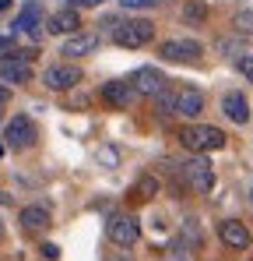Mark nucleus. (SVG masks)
Listing matches in <instances>:
<instances>
[{
	"label": "nucleus",
	"instance_id": "obj_1",
	"mask_svg": "<svg viewBox=\"0 0 253 261\" xmlns=\"http://www.w3.org/2000/svg\"><path fill=\"white\" fill-rule=\"evenodd\" d=\"M179 145L190 152V155H208V152H218V148H225V130L222 127H211V124H186V127H179Z\"/></svg>",
	"mask_w": 253,
	"mask_h": 261
},
{
	"label": "nucleus",
	"instance_id": "obj_2",
	"mask_svg": "<svg viewBox=\"0 0 253 261\" xmlns=\"http://www.w3.org/2000/svg\"><path fill=\"white\" fill-rule=\"evenodd\" d=\"M151 39H155V21H148V18H130V21L113 25V43L123 49H141Z\"/></svg>",
	"mask_w": 253,
	"mask_h": 261
},
{
	"label": "nucleus",
	"instance_id": "obj_3",
	"mask_svg": "<svg viewBox=\"0 0 253 261\" xmlns=\"http://www.w3.org/2000/svg\"><path fill=\"white\" fill-rule=\"evenodd\" d=\"M36 141H39V127H36V120H32V117L18 113V117H11V120H7V127H4V145H7V148L25 152V148H32Z\"/></svg>",
	"mask_w": 253,
	"mask_h": 261
},
{
	"label": "nucleus",
	"instance_id": "obj_4",
	"mask_svg": "<svg viewBox=\"0 0 253 261\" xmlns=\"http://www.w3.org/2000/svg\"><path fill=\"white\" fill-rule=\"evenodd\" d=\"M179 173H183V184L190 191H197V194H208L211 187H214V166H211L208 155H190L179 166Z\"/></svg>",
	"mask_w": 253,
	"mask_h": 261
},
{
	"label": "nucleus",
	"instance_id": "obj_5",
	"mask_svg": "<svg viewBox=\"0 0 253 261\" xmlns=\"http://www.w3.org/2000/svg\"><path fill=\"white\" fill-rule=\"evenodd\" d=\"M106 237L116 247H134L137 237H141V222H137V216H130V212H116V216L106 219Z\"/></svg>",
	"mask_w": 253,
	"mask_h": 261
},
{
	"label": "nucleus",
	"instance_id": "obj_6",
	"mask_svg": "<svg viewBox=\"0 0 253 261\" xmlns=\"http://www.w3.org/2000/svg\"><path fill=\"white\" fill-rule=\"evenodd\" d=\"M159 53L169 64H197L204 57V46L197 43V39H166V43L159 46Z\"/></svg>",
	"mask_w": 253,
	"mask_h": 261
},
{
	"label": "nucleus",
	"instance_id": "obj_7",
	"mask_svg": "<svg viewBox=\"0 0 253 261\" xmlns=\"http://www.w3.org/2000/svg\"><path fill=\"white\" fill-rule=\"evenodd\" d=\"M42 85L49 92H71L74 85H81V71L74 64H49L42 71Z\"/></svg>",
	"mask_w": 253,
	"mask_h": 261
},
{
	"label": "nucleus",
	"instance_id": "obj_8",
	"mask_svg": "<svg viewBox=\"0 0 253 261\" xmlns=\"http://www.w3.org/2000/svg\"><path fill=\"white\" fill-rule=\"evenodd\" d=\"M134 99H137V88L130 78H113V82L102 85V102L113 106V110H130Z\"/></svg>",
	"mask_w": 253,
	"mask_h": 261
},
{
	"label": "nucleus",
	"instance_id": "obj_9",
	"mask_svg": "<svg viewBox=\"0 0 253 261\" xmlns=\"http://www.w3.org/2000/svg\"><path fill=\"white\" fill-rule=\"evenodd\" d=\"M42 25H46V14H42V4H39V0L21 4V11H18V18H14V32L39 39V36H42Z\"/></svg>",
	"mask_w": 253,
	"mask_h": 261
},
{
	"label": "nucleus",
	"instance_id": "obj_10",
	"mask_svg": "<svg viewBox=\"0 0 253 261\" xmlns=\"http://www.w3.org/2000/svg\"><path fill=\"white\" fill-rule=\"evenodd\" d=\"M218 237H222V244L229 251H250V244H253V233L246 229V222H239V219H222Z\"/></svg>",
	"mask_w": 253,
	"mask_h": 261
},
{
	"label": "nucleus",
	"instance_id": "obj_11",
	"mask_svg": "<svg viewBox=\"0 0 253 261\" xmlns=\"http://www.w3.org/2000/svg\"><path fill=\"white\" fill-rule=\"evenodd\" d=\"M130 82H134V88H137V95H151V99H155V95L166 88L169 78L159 71V67H137V71L130 74Z\"/></svg>",
	"mask_w": 253,
	"mask_h": 261
},
{
	"label": "nucleus",
	"instance_id": "obj_12",
	"mask_svg": "<svg viewBox=\"0 0 253 261\" xmlns=\"http://www.w3.org/2000/svg\"><path fill=\"white\" fill-rule=\"evenodd\" d=\"M204 113V92L201 88H176V117H201Z\"/></svg>",
	"mask_w": 253,
	"mask_h": 261
},
{
	"label": "nucleus",
	"instance_id": "obj_13",
	"mask_svg": "<svg viewBox=\"0 0 253 261\" xmlns=\"http://www.w3.org/2000/svg\"><path fill=\"white\" fill-rule=\"evenodd\" d=\"M0 82H7V85L32 82V64L28 60H18V57H0Z\"/></svg>",
	"mask_w": 253,
	"mask_h": 261
},
{
	"label": "nucleus",
	"instance_id": "obj_14",
	"mask_svg": "<svg viewBox=\"0 0 253 261\" xmlns=\"http://www.w3.org/2000/svg\"><path fill=\"white\" fill-rule=\"evenodd\" d=\"M78 25H81V18H78L74 7H64V11H56V14L46 18V32L49 36H74Z\"/></svg>",
	"mask_w": 253,
	"mask_h": 261
},
{
	"label": "nucleus",
	"instance_id": "obj_15",
	"mask_svg": "<svg viewBox=\"0 0 253 261\" xmlns=\"http://www.w3.org/2000/svg\"><path fill=\"white\" fill-rule=\"evenodd\" d=\"M222 113L232 120V124H246L250 120V102L243 92H225L222 95Z\"/></svg>",
	"mask_w": 253,
	"mask_h": 261
},
{
	"label": "nucleus",
	"instance_id": "obj_16",
	"mask_svg": "<svg viewBox=\"0 0 253 261\" xmlns=\"http://www.w3.org/2000/svg\"><path fill=\"white\" fill-rule=\"evenodd\" d=\"M99 49V36L95 32H74L67 43H64V57H88V53H95Z\"/></svg>",
	"mask_w": 253,
	"mask_h": 261
},
{
	"label": "nucleus",
	"instance_id": "obj_17",
	"mask_svg": "<svg viewBox=\"0 0 253 261\" xmlns=\"http://www.w3.org/2000/svg\"><path fill=\"white\" fill-rule=\"evenodd\" d=\"M18 222H21V229L39 233V229L49 226V208H46V205H25V208L18 212Z\"/></svg>",
	"mask_w": 253,
	"mask_h": 261
},
{
	"label": "nucleus",
	"instance_id": "obj_18",
	"mask_svg": "<svg viewBox=\"0 0 253 261\" xmlns=\"http://www.w3.org/2000/svg\"><path fill=\"white\" fill-rule=\"evenodd\" d=\"M214 49L222 53V57H239V53H246V36H218L214 39Z\"/></svg>",
	"mask_w": 253,
	"mask_h": 261
},
{
	"label": "nucleus",
	"instance_id": "obj_19",
	"mask_svg": "<svg viewBox=\"0 0 253 261\" xmlns=\"http://www.w3.org/2000/svg\"><path fill=\"white\" fill-rule=\"evenodd\" d=\"M183 21L186 25H204L208 21V4L204 0H186L183 4Z\"/></svg>",
	"mask_w": 253,
	"mask_h": 261
},
{
	"label": "nucleus",
	"instance_id": "obj_20",
	"mask_svg": "<svg viewBox=\"0 0 253 261\" xmlns=\"http://www.w3.org/2000/svg\"><path fill=\"white\" fill-rule=\"evenodd\" d=\"M179 237H183V244H186L190 251H197V247L204 244V233H201L197 219H183V229H179Z\"/></svg>",
	"mask_w": 253,
	"mask_h": 261
},
{
	"label": "nucleus",
	"instance_id": "obj_21",
	"mask_svg": "<svg viewBox=\"0 0 253 261\" xmlns=\"http://www.w3.org/2000/svg\"><path fill=\"white\" fill-rule=\"evenodd\" d=\"M232 29H236L239 36L253 39V11H250V7H239V11L232 14Z\"/></svg>",
	"mask_w": 253,
	"mask_h": 261
},
{
	"label": "nucleus",
	"instance_id": "obj_22",
	"mask_svg": "<svg viewBox=\"0 0 253 261\" xmlns=\"http://www.w3.org/2000/svg\"><path fill=\"white\" fill-rule=\"evenodd\" d=\"M137 198H144V201H151L155 194H162V184H159V176H151V173H144L141 180H137Z\"/></svg>",
	"mask_w": 253,
	"mask_h": 261
},
{
	"label": "nucleus",
	"instance_id": "obj_23",
	"mask_svg": "<svg viewBox=\"0 0 253 261\" xmlns=\"http://www.w3.org/2000/svg\"><path fill=\"white\" fill-rule=\"evenodd\" d=\"M155 110H159L162 117H172V113H176V88L166 85L159 95H155Z\"/></svg>",
	"mask_w": 253,
	"mask_h": 261
},
{
	"label": "nucleus",
	"instance_id": "obj_24",
	"mask_svg": "<svg viewBox=\"0 0 253 261\" xmlns=\"http://www.w3.org/2000/svg\"><path fill=\"white\" fill-rule=\"evenodd\" d=\"M169 261H194V251L183 244V237H176V240L169 244Z\"/></svg>",
	"mask_w": 253,
	"mask_h": 261
},
{
	"label": "nucleus",
	"instance_id": "obj_25",
	"mask_svg": "<svg viewBox=\"0 0 253 261\" xmlns=\"http://www.w3.org/2000/svg\"><path fill=\"white\" fill-rule=\"evenodd\" d=\"M162 0H123L126 11H148V7H159Z\"/></svg>",
	"mask_w": 253,
	"mask_h": 261
},
{
	"label": "nucleus",
	"instance_id": "obj_26",
	"mask_svg": "<svg viewBox=\"0 0 253 261\" xmlns=\"http://www.w3.org/2000/svg\"><path fill=\"white\" fill-rule=\"evenodd\" d=\"M14 53H18L14 36H0V57H14Z\"/></svg>",
	"mask_w": 253,
	"mask_h": 261
},
{
	"label": "nucleus",
	"instance_id": "obj_27",
	"mask_svg": "<svg viewBox=\"0 0 253 261\" xmlns=\"http://www.w3.org/2000/svg\"><path fill=\"white\" fill-rule=\"evenodd\" d=\"M116 159H120L116 148H102V152H99V163H102V166H116Z\"/></svg>",
	"mask_w": 253,
	"mask_h": 261
},
{
	"label": "nucleus",
	"instance_id": "obj_28",
	"mask_svg": "<svg viewBox=\"0 0 253 261\" xmlns=\"http://www.w3.org/2000/svg\"><path fill=\"white\" fill-rule=\"evenodd\" d=\"M239 74L246 82H253V57H239Z\"/></svg>",
	"mask_w": 253,
	"mask_h": 261
},
{
	"label": "nucleus",
	"instance_id": "obj_29",
	"mask_svg": "<svg viewBox=\"0 0 253 261\" xmlns=\"http://www.w3.org/2000/svg\"><path fill=\"white\" fill-rule=\"evenodd\" d=\"M39 251H42V258H46V261H56V258H60V247H56V244H42Z\"/></svg>",
	"mask_w": 253,
	"mask_h": 261
},
{
	"label": "nucleus",
	"instance_id": "obj_30",
	"mask_svg": "<svg viewBox=\"0 0 253 261\" xmlns=\"http://www.w3.org/2000/svg\"><path fill=\"white\" fill-rule=\"evenodd\" d=\"M106 261H134V254H130V251H109Z\"/></svg>",
	"mask_w": 253,
	"mask_h": 261
},
{
	"label": "nucleus",
	"instance_id": "obj_31",
	"mask_svg": "<svg viewBox=\"0 0 253 261\" xmlns=\"http://www.w3.org/2000/svg\"><path fill=\"white\" fill-rule=\"evenodd\" d=\"M99 4H102V0H67V7H74V11H78V7H99Z\"/></svg>",
	"mask_w": 253,
	"mask_h": 261
},
{
	"label": "nucleus",
	"instance_id": "obj_32",
	"mask_svg": "<svg viewBox=\"0 0 253 261\" xmlns=\"http://www.w3.org/2000/svg\"><path fill=\"white\" fill-rule=\"evenodd\" d=\"M7 99H11V88H7V85H0V102H7Z\"/></svg>",
	"mask_w": 253,
	"mask_h": 261
},
{
	"label": "nucleus",
	"instance_id": "obj_33",
	"mask_svg": "<svg viewBox=\"0 0 253 261\" xmlns=\"http://www.w3.org/2000/svg\"><path fill=\"white\" fill-rule=\"evenodd\" d=\"M0 205H11V194L7 191H0Z\"/></svg>",
	"mask_w": 253,
	"mask_h": 261
},
{
	"label": "nucleus",
	"instance_id": "obj_34",
	"mask_svg": "<svg viewBox=\"0 0 253 261\" xmlns=\"http://www.w3.org/2000/svg\"><path fill=\"white\" fill-rule=\"evenodd\" d=\"M7 4H11V0H0V11H7Z\"/></svg>",
	"mask_w": 253,
	"mask_h": 261
},
{
	"label": "nucleus",
	"instance_id": "obj_35",
	"mask_svg": "<svg viewBox=\"0 0 253 261\" xmlns=\"http://www.w3.org/2000/svg\"><path fill=\"white\" fill-rule=\"evenodd\" d=\"M4 237H7V229H4V222H0V240H4Z\"/></svg>",
	"mask_w": 253,
	"mask_h": 261
},
{
	"label": "nucleus",
	"instance_id": "obj_36",
	"mask_svg": "<svg viewBox=\"0 0 253 261\" xmlns=\"http://www.w3.org/2000/svg\"><path fill=\"white\" fill-rule=\"evenodd\" d=\"M4 152H7V145H4V141H0V155H4Z\"/></svg>",
	"mask_w": 253,
	"mask_h": 261
},
{
	"label": "nucleus",
	"instance_id": "obj_37",
	"mask_svg": "<svg viewBox=\"0 0 253 261\" xmlns=\"http://www.w3.org/2000/svg\"><path fill=\"white\" fill-rule=\"evenodd\" d=\"M0 120H4V102H0Z\"/></svg>",
	"mask_w": 253,
	"mask_h": 261
},
{
	"label": "nucleus",
	"instance_id": "obj_38",
	"mask_svg": "<svg viewBox=\"0 0 253 261\" xmlns=\"http://www.w3.org/2000/svg\"><path fill=\"white\" fill-rule=\"evenodd\" d=\"M250 205H253V187H250Z\"/></svg>",
	"mask_w": 253,
	"mask_h": 261
}]
</instances>
